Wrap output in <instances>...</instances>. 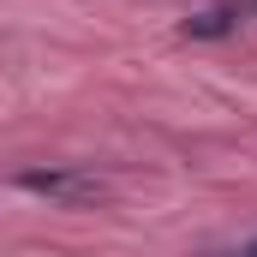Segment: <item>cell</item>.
I'll return each instance as SVG.
<instances>
[{
    "label": "cell",
    "mask_w": 257,
    "mask_h": 257,
    "mask_svg": "<svg viewBox=\"0 0 257 257\" xmlns=\"http://www.w3.org/2000/svg\"><path fill=\"white\" fill-rule=\"evenodd\" d=\"M18 186L36 192V197H48V203H72V209L102 197V180L96 174H78V168H24Z\"/></svg>",
    "instance_id": "cell-1"
},
{
    "label": "cell",
    "mask_w": 257,
    "mask_h": 257,
    "mask_svg": "<svg viewBox=\"0 0 257 257\" xmlns=\"http://www.w3.org/2000/svg\"><path fill=\"white\" fill-rule=\"evenodd\" d=\"M257 0H221V6H209V12H197V18H186V36H227L239 18H251Z\"/></svg>",
    "instance_id": "cell-2"
},
{
    "label": "cell",
    "mask_w": 257,
    "mask_h": 257,
    "mask_svg": "<svg viewBox=\"0 0 257 257\" xmlns=\"http://www.w3.org/2000/svg\"><path fill=\"white\" fill-rule=\"evenodd\" d=\"M245 257H257V239H251V245H245Z\"/></svg>",
    "instance_id": "cell-3"
}]
</instances>
